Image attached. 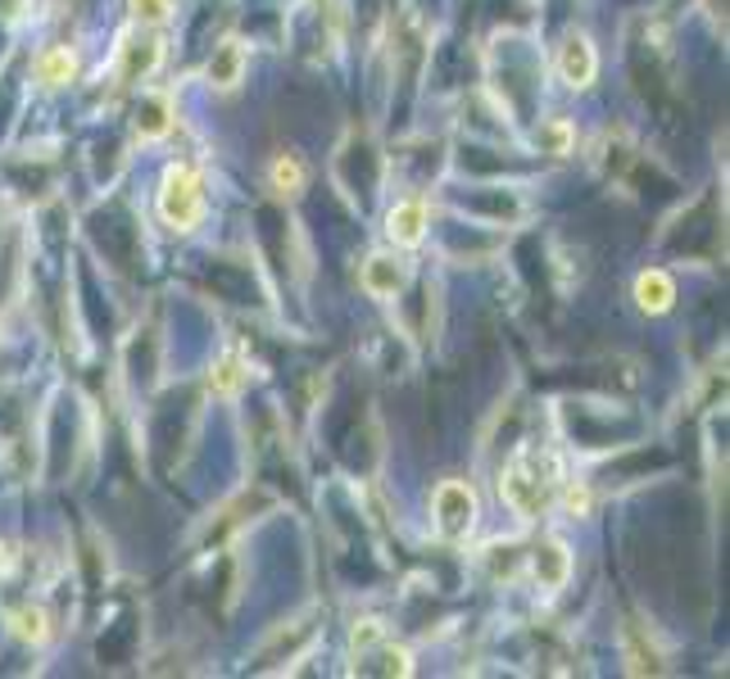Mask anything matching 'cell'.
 Segmentation results:
<instances>
[{"instance_id": "1", "label": "cell", "mask_w": 730, "mask_h": 679, "mask_svg": "<svg viewBox=\"0 0 730 679\" xmlns=\"http://www.w3.org/2000/svg\"><path fill=\"white\" fill-rule=\"evenodd\" d=\"M550 476H554V457H544V467H540V457L517 453V457L508 462L504 480H499L504 503H508L517 516H540L544 499H550V485H554Z\"/></svg>"}, {"instance_id": "2", "label": "cell", "mask_w": 730, "mask_h": 679, "mask_svg": "<svg viewBox=\"0 0 730 679\" xmlns=\"http://www.w3.org/2000/svg\"><path fill=\"white\" fill-rule=\"evenodd\" d=\"M160 218L173 227V231H191L200 218H204V181L196 168L177 164L164 172V187H160Z\"/></svg>"}, {"instance_id": "3", "label": "cell", "mask_w": 730, "mask_h": 679, "mask_svg": "<svg viewBox=\"0 0 730 679\" xmlns=\"http://www.w3.org/2000/svg\"><path fill=\"white\" fill-rule=\"evenodd\" d=\"M436 526L445 539H463L476 526V493L463 480H445L436 489Z\"/></svg>"}, {"instance_id": "4", "label": "cell", "mask_w": 730, "mask_h": 679, "mask_svg": "<svg viewBox=\"0 0 730 679\" xmlns=\"http://www.w3.org/2000/svg\"><path fill=\"white\" fill-rule=\"evenodd\" d=\"M386 231H390L395 245H404V250L422 245V236H427V204H422V200H400L390 209Z\"/></svg>"}, {"instance_id": "5", "label": "cell", "mask_w": 730, "mask_h": 679, "mask_svg": "<svg viewBox=\"0 0 730 679\" xmlns=\"http://www.w3.org/2000/svg\"><path fill=\"white\" fill-rule=\"evenodd\" d=\"M558 73L567 86H590L594 73H599V59H594V46L586 37H567L563 50H558Z\"/></svg>"}, {"instance_id": "6", "label": "cell", "mask_w": 730, "mask_h": 679, "mask_svg": "<svg viewBox=\"0 0 730 679\" xmlns=\"http://www.w3.org/2000/svg\"><path fill=\"white\" fill-rule=\"evenodd\" d=\"M531 571H535V580H540V589H563L567 575H572V558H567L563 539H544V544L535 548Z\"/></svg>"}, {"instance_id": "7", "label": "cell", "mask_w": 730, "mask_h": 679, "mask_svg": "<svg viewBox=\"0 0 730 679\" xmlns=\"http://www.w3.org/2000/svg\"><path fill=\"white\" fill-rule=\"evenodd\" d=\"M363 290H368L373 299H390L404 290V267L386 259V254H373L368 263H363Z\"/></svg>"}, {"instance_id": "8", "label": "cell", "mask_w": 730, "mask_h": 679, "mask_svg": "<svg viewBox=\"0 0 730 679\" xmlns=\"http://www.w3.org/2000/svg\"><path fill=\"white\" fill-rule=\"evenodd\" d=\"M240 73H246V46H240V41H223L214 50V59H209V82L232 91L240 82Z\"/></svg>"}, {"instance_id": "9", "label": "cell", "mask_w": 730, "mask_h": 679, "mask_svg": "<svg viewBox=\"0 0 730 679\" xmlns=\"http://www.w3.org/2000/svg\"><path fill=\"white\" fill-rule=\"evenodd\" d=\"M635 299H640V308L645 313H667L672 308V299H676V286H672V276L667 272H645L640 282H635Z\"/></svg>"}, {"instance_id": "10", "label": "cell", "mask_w": 730, "mask_h": 679, "mask_svg": "<svg viewBox=\"0 0 730 679\" xmlns=\"http://www.w3.org/2000/svg\"><path fill=\"white\" fill-rule=\"evenodd\" d=\"M37 78H42L46 86H64V82H73V78H78V55H73L69 46L46 50V55L37 59Z\"/></svg>"}, {"instance_id": "11", "label": "cell", "mask_w": 730, "mask_h": 679, "mask_svg": "<svg viewBox=\"0 0 730 679\" xmlns=\"http://www.w3.org/2000/svg\"><path fill=\"white\" fill-rule=\"evenodd\" d=\"M240 381H246V372H240V358H223L214 367V377H209V390H214V394H236Z\"/></svg>"}, {"instance_id": "12", "label": "cell", "mask_w": 730, "mask_h": 679, "mask_svg": "<svg viewBox=\"0 0 730 679\" xmlns=\"http://www.w3.org/2000/svg\"><path fill=\"white\" fill-rule=\"evenodd\" d=\"M14 634L19 639H27V643H46V634H50V626H46V611H19L14 616Z\"/></svg>"}, {"instance_id": "13", "label": "cell", "mask_w": 730, "mask_h": 679, "mask_svg": "<svg viewBox=\"0 0 730 679\" xmlns=\"http://www.w3.org/2000/svg\"><path fill=\"white\" fill-rule=\"evenodd\" d=\"M272 181H278V191L295 195V191L304 187V172H299V164H295V159H278V164H272Z\"/></svg>"}, {"instance_id": "14", "label": "cell", "mask_w": 730, "mask_h": 679, "mask_svg": "<svg viewBox=\"0 0 730 679\" xmlns=\"http://www.w3.org/2000/svg\"><path fill=\"white\" fill-rule=\"evenodd\" d=\"M128 5L141 23H164L173 14V0H128Z\"/></svg>"}, {"instance_id": "15", "label": "cell", "mask_w": 730, "mask_h": 679, "mask_svg": "<svg viewBox=\"0 0 730 679\" xmlns=\"http://www.w3.org/2000/svg\"><path fill=\"white\" fill-rule=\"evenodd\" d=\"M168 132V109L155 100V105H150L145 109V122H141V136H164Z\"/></svg>"}, {"instance_id": "16", "label": "cell", "mask_w": 730, "mask_h": 679, "mask_svg": "<svg viewBox=\"0 0 730 679\" xmlns=\"http://www.w3.org/2000/svg\"><path fill=\"white\" fill-rule=\"evenodd\" d=\"M540 141L550 145L554 154H567V145H572V128H567V122H550V128L540 132Z\"/></svg>"}, {"instance_id": "17", "label": "cell", "mask_w": 730, "mask_h": 679, "mask_svg": "<svg viewBox=\"0 0 730 679\" xmlns=\"http://www.w3.org/2000/svg\"><path fill=\"white\" fill-rule=\"evenodd\" d=\"M563 503H567V512H576V516H581V512L590 508V493H586V489H576V485H572V489L563 493Z\"/></svg>"}, {"instance_id": "18", "label": "cell", "mask_w": 730, "mask_h": 679, "mask_svg": "<svg viewBox=\"0 0 730 679\" xmlns=\"http://www.w3.org/2000/svg\"><path fill=\"white\" fill-rule=\"evenodd\" d=\"M0 5H5V19H19L27 10V0H0Z\"/></svg>"}]
</instances>
